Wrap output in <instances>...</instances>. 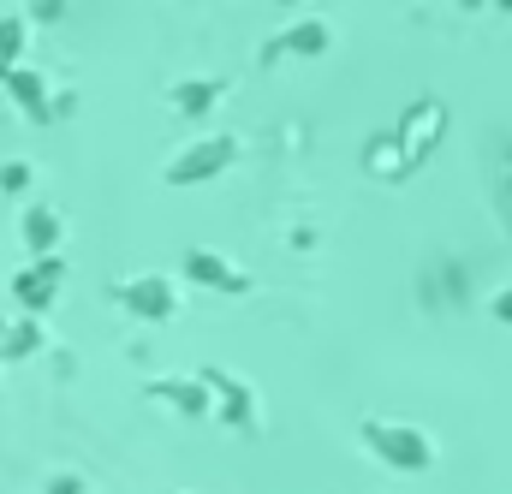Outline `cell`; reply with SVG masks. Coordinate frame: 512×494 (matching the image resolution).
I'll use <instances>...</instances> for the list:
<instances>
[{
  "label": "cell",
  "instance_id": "2",
  "mask_svg": "<svg viewBox=\"0 0 512 494\" xmlns=\"http://www.w3.org/2000/svg\"><path fill=\"white\" fill-rule=\"evenodd\" d=\"M227 161H233V137H209V143L185 149V155L167 167V179H173V185H203V179H215Z\"/></svg>",
  "mask_w": 512,
  "mask_h": 494
},
{
  "label": "cell",
  "instance_id": "6",
  "mask_svg": "<svg viewBox=\"0 0 512 494\" xmlns=\"http://www.w3.org/2000/svg\"><path fill=\"white\" fill-rule=\"evenodd\" d=\"M149 393H155V399H167V405H179L185 417H203V411L215 405V393H209L203 381H149Z\"/></svg>",
  "mask_w": 512,
  "mask_h": 494
},
{
  "label": "cell",
  "instance_id": "9",
  "mask_svg": "<svg viewBox=\"0 0 512 494\" xmlns=\"http://www.w3.org/2000/svg\"><path fill=\"white\" fill-rule=\"evenodd\" d=\"M215 96H221V84H203L197 78V84H179L173 90V108L179 114H203V108H215Z\"/></svg>",
  "mask_w": 512,
  "mask_h": 494
},
{
  "label": "cell",
  "instance_id": "8",
  "mask_svg": "<svg viewBox=\"0 0 512 494\" xmlns=\"http://www.w3.org/2000/svg\"><path fill=\"white\" fill-rule=\"evenodd\" d=\"M54 280H60V262H42L36 274L18 280V298H24V304H48V298H54Z\"/></svg>",
  "mask_w": 512,
  "mask_h": 494
},
{
  "label": "cell",
  "instance_id": "11",
  "mask_svg": "<svg viewBox=\"0 0 512 494\" xmlns=\"http://www.w3.org/2000/svg\"><path fill=\"white\" fill-rule=\"evenodd\" d=\"M12 90H18V102H24V108H42V84H36L30 72H18V78H12Z\"/></svg>",
  "mask_w": 512,
  "mask_h": 494
},
{
  "label": "cell",
  "instance_id": "14",
  "mask_svg": "<svg viewBox=\"0 0 512 494\" xmlns=\"http://www.w3.org/2000/svg\"><path fill=\"white\" fill-rule=\"evenodd\" d=\"M78 489H84L78 477H66V483H54V494H78Z\"/></svg>",
  "mask_w": 512,
  "mask_h": 494
},
{
  "label": "cell",
  "instance_id": "1",
  "mask_svg": "<svg viewBox=\"0 0 512 494\" xmlns=\"http://www.w3.org/2000/svg\"><path fill=\"white\" fill-rule=\"evenodd\" d=\"M364 447L382 453L393 471H429V441L411 429V423H364Z\"/></svg>",
  "mask_w": 512,
  "mask_h": 494
},
{
  "label": "cell",
  "instance_id": "5",
  "mask_svg": "<svg viewBox=\"0 0 512 494\" xmlns=\"http://www.w3.org/2000/svg\"><path fill=\"white\" fill-rule=\"evenodd\" d=\"M197 381H203V387H209V393L221 399V417H227L233 429H256V423H251V393H245L239 381H227L221 370H203Z\"/></svg>",
  "mask_w": 512,
  "mask_h": 494
},
{
  "label": "cell",
  "instance_id": "7",
  "mask_svg": "<svg viewBox=\"0 0 512 494\" xmlns=\"http://www.w3.org/2000/svg\"><path fill=\"white\" fill-rule=\"evenodd\" d=\"M286 48H292V54H322V48H328V30H322V24H298V30H286L262 60H274V54H286Z\"/></svg>",
  "mask_w": 512,
  "mask_h": 494
},
{
  "label": "cell",
  "instance_id": "12",
  "mask_svg": "<svg viewBox=\"0 0 512 494\" xmlns=\"http://www.w3.org/2000/svg\"><path fill=\"white\" fill-rule=\"evenodd\" d=\"M495 316H501V322L512 328V292H501V298H495Z\"/></svg>",
  "mask_w": 512,
  "mask_h": 494
},
{
  "label": "cell",
  "instance_id": "10",
  "mask_svg": "<svg viewBox=\"0 0 512 494\" xmlns=\"http://www.w3.org/2000/svg\"><path fill=\"white\" fill-rule=\"evenodd\" d=\"M24 233H30V245H36V250H48L54 239H60V227H54V215H30V227H24Z\"/></svg>",
  "mask_w": 512,
  "mask_h": 494
},
{
  "label": "cell",
  "instance_id": "4",
  "mask_svg": "<svg viewBox=\"0 0 512 494\" xmlns=\"http://www.w3.org/2000/svg\"><path fill=\"white\" fill-rule=\"evenodd\" d=\"M185 280H197V286H209V292H251V280H245L233 262H221L215 250H191V256H185Z\"/></svg>",
  "mask_w": 512,
  "mask_h": 494
},
{
  "label": "cell",
  "instance_id": "13",
  "mask_svg": "<svg viewBox=\"0 0 512 494\" xmlns=\"http://www.w3.org/2000/svg\"><path fill=\"white\" fill-rule=\"evenodd\" d=\"M12 48H18V30L6 24V30H0V54H12Z\"/></svg>",
  "mask_w": 512,
  "mask_h": 494
},
{
  "label": "cell",
  "instance_id": "3",
  "mask_svg": "<svg viewBox=\"0 0 512 494\" xmlns=\"http://www.w3.org/2000/svg\"><path fill=\"white\" fill-rule=\"evenodd\" d=\"M120 298H126L131 316H143V322H167V316L179 310V298H173V280H161V274H143V280L120 286Z\"/></svg>",
  "mask_w": 512,
  "mask_h": 494
}]
</instances>
